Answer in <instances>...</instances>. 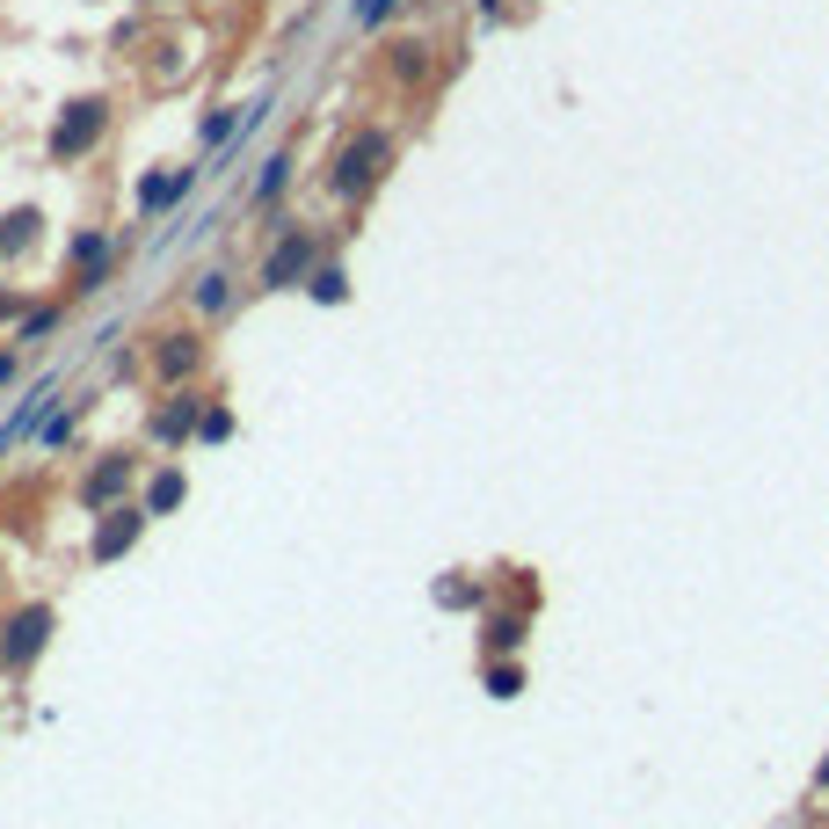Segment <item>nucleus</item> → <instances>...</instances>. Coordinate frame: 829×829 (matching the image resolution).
Listing matches in <instances>:
<instances>
[{"mask_svg": "<svg viewBox=\"0 0 829 829\" xmlns=\"http://www.w3.org/2000/svg\"><path fill=\"white\" fill-rule=\"evenodd\" d=\"M386 161H393V139H386V131H357V139L335 153V175H328V190H335V196H365L371 182L386 175Z\"/></svg>", "mask_w": 829, "mask_h": 829, "instance_id": "obj_1", "label": "nucleus"}, {"mask_svg": "<svg viewBox=\"0 0 829 829\" xmlns=\"http://www.w3.org/2000/svg\"><path fill=\"white\" fill-rule=\"evenodd\" d=\"M298 277H314V233H284V241L269 247L263 292H284V284H298Z\"/></svg>", "mask_w": 829, "mask_h": 829, "instance_id": "obj_2", "label": "nucleus"}, {"mask_svg": "<svg viewBox=\"0 0 829 829\" xmlns=\"http://www.w3.org/2000/svg\"><path fill=\"white\" fill-rule=\"evenodd\" d=\"M95 139H102V102H74V110L59 117V131H51V153L74 161V153H88Z\"/></svg>", "mask_w": 829, "mask_h": 829, "instance_id": "obj_3", "label": "nucleus"}, {"mask_svg": "<svg viewBox=\"0 0 829 829\" xmlns=\"http://www.w3.org/2000/svg\"><path fill=\"white\" fill-rule=\"evenodd\" d=\"M44 634H51V611L44 604L15 611V618H8V640H0V655H8V662H37V655H44Z\"/></svg>", "mask_w": 829, "mask_h": 829, "instance_id": "obj_4", "label": "nucleus"}, {"mask_svg": "<svg viewBox=\"0 0 829 829\" xmlns=\"http://www.w3.org/2000/svg\"><path fill=\"white\" fill-rule=\"evenodd\" d=\"M139 524H146V510H117V516H110V524L95 532V561H117L124 546L139 538Z\"/></svg>", "mask_w": 829, "mask_h": 829, "instance_id": "obj_5", "label": "nucleus"}, {"mask_svg": "<svg viewBox=\"0 0 829 829\" xmlns=\"http://www.w3.org/2000/svg\"><path fill=\"white\" fill-rule=\"evenodd\" d=\"M190 430H196V400H190V393H182L175 408H161V414H153V444H182Z\"/></svg>", "mask_w": 829, "mask_h": 829, "instance_id": "obj_6", "label": "nucleus"}, {"mask_svg": "<svg viewBox=\"0 0 829 829\" xmlns=\"http://www.w3.org/2000/svg\"><path fill=\"white\" fill-rule=\"evenodd\" d=\"M196 357H204V342H196V335H161V371H168V379H190Z\"/></svg>", "mask_w": 829, "mask_h": 829, "instance_id": "obj_7", "label": "nucleus"}, {"mask_svg": "<svg viewBox=\"0 0 829 829\" xmlns=\"http://www.w3.org/2000/svg\"><path fill=\"white\" fill-rule=\"evenodd\" d=\"M481 634H488L495 655H516V648H524V618H516V611H488V626H481Z\"/></svg>", "mask_w": 829, "mask_h": 829, "instance_id": "obj_8", "label": "nucleus"}, {"mask_svg": "<svg viewBox=\"0 0 829 829\" xmlns=\"http://www.w3.org/2000/svg\"><path fill=\"white\" fill-rule=\"evenodd\" d=\"M124 481H131V459H102L95 473H88V488H80V495H88V502H110Z\"/></svg>", "mask_w": 829, "mask_h": 829, "instance_id": "obj_9", "label": "nucleus"}, {"mask_svg": "<svg viewBox=\"0 0 829 829\" xmlns=\"http://www.w3.org/2000/svg\"><path fill=\"white\" fill-rule=\"evenodd\" d=\"M175 502H182V473L168 465V473H153V488H146V502H139V510H146V516H168Z\"/></svg>", "mask_w": 829, "mask_h": 829, "instance_id": "obj_10", "label": "nucleus"}, {"mask_svg": "<svg viewBox=\"0 0 829 829\" xmlns=\"http://www.w3.org/2000/svg\"><path fill=\"white\" fill-rule=\"evenodd\" d=\"M190 298L204 306V314H226V298H233V284H226L219 269H212V277H196V284H190Z\"/></svg>", "mask_w": 829, "mask_h": 829, "instance_id": "obj_11", "label": "nucleus"}, {"mask_svg": "<svg viewBox=\"0 0 829 829\" xmlns=\"http://www.w3.org/2000/svg\"><path fill=\"white\" fill-rule=\"evenodd\" d=\"M102 263H110V241H102V233H80V241H74V269L102 277Z\"/></svg>", "mask_w": 829, "mask_h": 829, "instance_id": "obj_12", "label": "nucleus"}, {"mask_svg": "<svg viewBox=\"0 0 829 829\" xmlns=\"http://www.w3.org/2000/svg\"><path fill=\"white\" fill-rule=\"evenodd\" d=\"M306 292H314L320 306H342V298H349V284H342V269H314V277H306Z\"/></svg>", "mask_w": 829, "mask_h": 829, "instance_id": "obj_13", "label": "nucleus"}, {"mask_svg": "<svg viewBox=\"0 0 829 829\" xmlns=\"http://www.w3.org/2000/svg\"><path fill=\"white\" fill-rule=\"evenodd\" d=\"M516 691H524V669H516V662H495L488 669V699H516Z\"/></svg>", "mask_w": 829, "mask_h": 829, "instance_id": "obj_14", "label": "nucleus"}, {"mask_svg": "<svg viewBox=\"0 0 829 829\" xmlns=\"http://www.w3.org/2000/svg\"><path fill=\"white\" fill-rule=\"evenodd\" d=\"M284 182H292V161L277 153V161H269V168H263V182H255V204H269V196L284 190Z\"/></svg>", "mask_w": 829, "mask_h": 829, "instance_id": "obj_15", "label": "nucleus"}, {"mask_svg": "<svg viewBox=\"0 0 829 829\" xmlns=\"http://www.w3.org/2000/svg\"><path fill=\"white\" fill-rule=\"evenodd\" d=\"M182 182H190V175H168V182H146V190H139V204H146V212H161V204H175V196H182Z\"/></svg>", "mask_w": 829, "mask_h": 829, "instance_id": "obj_16", "label": "nucleus"}, {"mask_svg": "<svg viewBox=\"0 0 829 829\" xmlns=\"http://www.w3.org/2000/svg\"><path fill=\"white\" fill-rule=\"evenodd\" d=\"M196 437H204V444H226V437H233V414H226V408H212L204 422H196Z\"/></svg>", "mask_w": 829, "mask_h": 829, "instance_id": "obj_17", "label": "nucleus"}, {"mask_svg": "<svg viewBox=\"0 0 829 829\" xmlns=\"http://www.w3.org/2000/svg\"><path fill=\"white\" fill-rule=\"evenodd\" d=\"M437 604H481V589L473 583H437Z\"/></svg>", "mask_w": 829, "mask_h": 829, "instance_id": "obj_18", "label": "nucleus"}, {"mask_svg": "<svg viewBox=\"0 0 829 829\" xmlns=\"http://www.w3.org/2000/svg\"><path fill=\"white\" fill-rule=\"evenodd\" d=\"M386 8H393V0H357V23H379Z\"/></svg>", "mask_w": 829, "mask_h": 829, "instance_id": "obj_19", "label": "nucleus"}]
</instances>
